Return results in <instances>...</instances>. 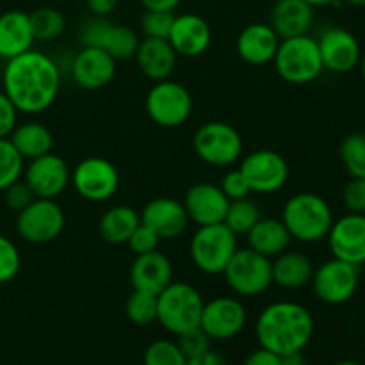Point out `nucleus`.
I'll use <instances>...</instances> for the list:
<instances>
[{
    "label": "nucleus",
    "instance_id": "32",
    "mask_svg": "<svg viewBox=\"0 0 365 365\" xmlns=\"http://www.w3.org/2000/svg\"><path fill=\"white\" fill-rule=\"evenodd\" d=\"M34 41L48 43L59 38L66 29V18L56 7H39L29 14Z\"/></svg>",
    "mask_w": 365,
    "mask_h": 365
},
{
    "label": "nucleus",
    "instance_id": "55",
    "mask_svg": "<svg viewBox=\"0 0 365 365\" xmlns=\"http://www.w3.org/2000/svg\"><path fill=\"white\" fill-rule=\"evenodd\" d=\"M364 348H365V337H364Z\"/></svg>",
    "mask_w": 365,
    "mask_h": 365
},
{
    "label": "nucleus",
    "instance_id": "3",
    "mask_svg": "<svg viewBox=\"0 0 365 365\" xmlns=\"http://www.w3.org/2000/svg\"><path fill=\"white\" fill-rule=\"evenodd\" d=\"M282 221L292 239L314 245L328 237L334 212L323 196L316 192H298L285 202Z\"/></svg>",
    "mask_w": 365,
    "mask_h": 365
},
{
    "label": "nucleus",
    "instance_id": "21",
    "mask_svg": "<svg viewBox=\"0 0 365 365\" xmlns=\"http://www.w3.org/2000/svg\"><path fill=\"white\" fill-rule=\"evenodd\" d=\"M141 223L152 228L159 239H177L187 230L189 216L184 203L170 196L150 200L141 210Z\"/></svg>",
    "mask_w": 365,
    "mask_h": 365
},
{
    "label": "nucleus",
    "instance_id": "31",
    "mask_svg": "<svg viewBox=\"0 0 365 365\" xmlns=\"http://www.w3.org/2000/svg\"><path fill=\"white\" fill-rule=\"evenodd\" d=\"M9 141L13 143L14 148L18 150L24 159L32 160L38 157L50 153L53 148V135L48 127L38 121H27L14 127L11 132Z\"/></svg>",
    "mask_w": 365,
    "mask_h": 365
},
{
    "label": "nucleus",
    "instance_id": "19",
    "mask_svg": "<svg viewBox=\"0 0 365 365\" xmlns=\"http://www.w3.org/2000/svg\"><path fill=\"white\" fill-rule=\"evenodd\" d=\"M70 73L78 88L96 91L113 82L116 75V59L102 48L84 46L71 61Z\"/></svg>",
    "mask_w": 365,
    "mask_h": 365
},
{
    "label": "nucleus",
    "instance_id": "49",
    "mask_svg": "<svg viewBox=\"0 0 365 365\" xmlns=\"http://www.w3.org/2000/svg\"><path fill=\"white\" fill-rule=\"evenodd\" d=\"M182 0H141L143 7L148 11H171L173 13Z\"/></svg>",
    "mask_w": 365,
    "mask_h": 365
},
{
    "label": "nucleus",
    "instance_id": "35",
    "mask_svg": "<svg viewBox=\"0 0 365 365\" xmlns=\"http://www.w3.org/2000/svg\"><path fill=\"white\" fill-rule=\"evenodd\" d=\"M25 159L18 153L9 138L0 139V192L24 177Z\"/></svg>",
    "mask_w": 365,
    "mask_h": 365
},
{
    "label": "nucleus",
    "instance_id": "50",
    "mask_svg": "<svg viewBox=\"0 0 365 365\" xmlns=\"http://www.w3.org/2000/svg\"><path fill=\"white\" fill-rule=\"evenodd\" d=\"M280 365H307L305 355H303V351H294V353H287V355H282Z\"/></svg>",
    "mask_w": 365,
    "mask_h": 365
},
{
    "label": "nucleus",
    "instance_id": "45",
    "mask_svg": "<svg viewBox=\"0 0 365 365\" xmlns=\"http://www.w3.org/2000/svg\"><path fill=\"white\" fill-rule=\"evenodd\" d=\"M18 120V109L14 103L11 102L9 96L4 91H0V139L9 138L11 132L16 127Z\"/></svg>",
    "mask_w": 365,
    "mask_h": 365
},
{
    "label": "nucleus",
    "instance_id": "26",
    "mask_svg": "<svg viewBox=\"0 0 365 365\" xmlns=\"http://www.w3.org/2000/svg\"><path fill=\"white\" fill-rule=\"evenodd\" d=\"M31 18L24 11H6L0 14V59L9 61L32 48Z\"/></svg>",
    "mask_w": 365,
    "mask_h": 365
},
{
    "label": "nucleus",
    "instance_id": "47",
    "mask_svg": "<svg viewBox=\"0 0 365 365\" xmlns=\"http://www.w3.org/2000/svg\"><path fill=\"white\" fill-rule=\"evenodd\" d=\"M88 9L91 11L93 16L107 18L118 7V0H86Z\"/></svg>",
    "mask_w": 365,
    "mask_h": 365
},
{
    "label": "nucleus",
    "instance_id": "39",
    "mask_svg": "<svg viewBox=\"0 0 365 365\" xmlns=\"http://www.w3.org/2000/svg\"><path fill=\"white\" fill-rule=\"evenodd\" d=\"M21 266V257L16 245L9 237L0 234V285L7 284L18 274Z\"/></svg>",
    "mask_w": 365,
    "mask_h": 365
},
{
    "label": "nucleus",
    "instance_id": "36",
    "mask_svg": "<svg viewBox=\"0 0 365 365\" xmlns=\"http://www.w3.org/2000/svg\"><path fill=\"white\" fill-rule=\"evenodd\" d=\"M125 314L130 323L138 327H148L153 321H157V296L132 291V294L125 302Z\"/></svg>",
    "mask_w": 365,
    "mask_h": 365
},
{
    "label": "nucleus",
    "instance_id": "24",
    "mask_svg": "<svg viewBox=\"0 0 365 365\" xmlns=\"http://www.w3.org/2000/svg\"><path fill=\"white\" fill-rule=\"evenodd\" d=\"M278 45H280V38L274 29L262 21L246 25L239 32L237 41H235L239 57L252 66H264L267 63H273Z\"/></svg>",
    "mask_w": 365,
    "mask_h": 365
},
{
    "label": "nucleus",
    "instance_id": "52",
    "mask_svg": "<svg viewBox=\"0 0 365 365\" xmlns=\"http://www.w3.org/2000/svg\"><path fill=\"white\" fill-rule=\"evenodd\" d=\"M344 2L355 7H365V0H344Z\"/></svg>",
    "mask_w": 365,
    "mask_h": 365
},
{
    "label": "nucleus",
    "instance_id": "16",
    "mask_svg": "<svg viewBox=\"0 0 365 365\" xmlns=\"http://www.w3.org/2000/svg\"><path fill=\"white\" fill-rule=\"evenodd\" d=\"M70 177L71 171L66 160L52 152L32 159L24 170L25 184L31 187L36 198L56 200L68 187Z\"/></svg>",
    "mask_w": 365,
    "mask_h": 365
},
{
    "label": "nucleus",
    "instance_id": "48",
    "mask_svg": "<svg viewBox=\"0 0 365 365\" xmlns=\"http://www.w3.org/2000/svg\"><path fill=\"white\" fill-rule=\"evenodd\" d=\"M187 365H227V362H225V359L220 355V353L209 349V351L203 353V355L195 356V359H189Z\"/></svg>",
    "mask_w": 365,
    "mask_h": 365
},
{
    "label": "nucleus",
    "instance_id": "23",
    "mask_svg": "<svg viewBox=\"0 0 365 365\" xmlns=\"http://www.w3.org/2000/svg\"><path fill=\"white\" fill-rule=\"evenodd\" d=\"M130 282L134 291L157 296L173 282V264L159 250L135 255L130 266Z\"/></svg>",
    "mask_w": 365,
    "mask_h": 365
},
{
    "label": "nucleus",
    "instance_id": "34",
    "mask_svg": "<svg viewBox=\"0 0 365 365\" xmlns=\"http://www.w3.org/2000/svg\"><path fill=\"white\" fill-rule=\"evenodd\" d=\"M262 217L259 205L250 198L230 202L227 217L223 223L234 232L235 235H246L253 228V225Z\"/></svg>",
    "mask_w": 365,
    "mask_h": 365
},
{
    "label": "nucleus",
    "instance_id": "8",
    "mask_svg": "<svg viewBox=\"0 0 365 365\" xmlns=\"http://www.w3.org/2000/svg\"><path fill=\"white\" fill-rule=\"evenodd\" d=\"M192 148L198 159L209 166L227 168L241 159L242 138L234 125L207 121L195 132Z\"/></svg>",
    "mask_w": 365,
    "mask_h": 365
},
{
    "label": "nucleus",
    "instance_id": "12",
    "mask_svg": "<svg viewBox=\"0 0 365 365\" xmlns=\"http://www.w3.org/2000/svg\"><path fill=\"white\" fill-rule=\"evenodd\" d=\"M359 282V267L334 257L314 269L310 284L319 302L327 305H342L355 296Z\"/></svg>",
    "mask_w": 365,
    "mask_h": 365
},
{
    "label": "nucleus",
    "instance_id": "30",
    "mask_svg": "<svg viewBox=\"0 0 365 365\" xmlns=\"http://www.w3.org/2000/svg\"><path fill=\"white\" fill-rule=\"evenodd\" d=\"M141 223V216L130 205H114L102 214L98 221V234L107 245H127L132 232Z\"/></svg>",
    "mask_w": 365,
    "mask_h": 365
},
{
    "label": "nucleus",
    "instance_id": "18",
    "mask_svg": "<svg viewBox=\"0 0 365 365\" xmlns=\"http://www.w3.org/2000/svg\"><path fill=\"white\" fill-rule=\"evenodd\" d=\"M328 245L335 259L360 267L365 264V216L348 212L334 221Z\"/></svg>",
    "mask_w": 365,
    "mask_h": 365
},
{
    "label": "nucleus",
    "instance_id": "7",
    "mask_svg": "<svg viewBox=\"0 0 365 365\" xmlns=\"http://www.w3.org/2000/svg\"><path fill=\"white\" fill-rule=\"evenodd\" d=\"M223 274L235 294L255 298L273 285V262L255 250L237 248Z\"/></svg>",
    "mask_w": 365,
    "mask_h": 365
},
{
    "label": "nucleus",
    "instance_id": "38",
    "mask_svg": "<svg viewBox=\"0 0 365 365\" xmlns=\"http://www.w3.org/2000/svg\"><path fill=\"white\" fill-rule=\"evenodd\" d=\"M175 14L171 11H145L141 16V32L145 38L168 39Z\"/></svg>",
    "mask_w": 365,
    "mask_h": 365
},
{
    "label": "nucleus",
    "instance_id": "17",
    "mask_svg": "<svg viewBox=\"0 0 365 365\" xmlns=\"http://www.w3.org/2000/svg\"><path fill=\"white\" fill-rule=\"evenodd\" d=\"M324 70L331 73H349L359 68L362 48L355 34L342 27H330L317 39Z\"/></svg>",
    "mask_w": 365,
    "mask_h": 365
},
{
    "label": "nucleus",
    "instance_id": "4",
    "mask_svg": "<svg viewBox=\"0 0 365 365\" xmlns=\"http://www.w3.org/2000/svg\"><path fill=\"white\" fill-rule=\"evenodd\" d=\"M205 302L196 287L185 282H171L157 294V321L173 335L200 327Z\"/></svg>",
    "mask_w": 365,
    "mask_h": 365
},
{
    "label": "nucleus",
    "instance_id": "25",
    "mask_svg": "<svg viewBox=\"0 0 365 365\" xmlns=\"http://www.w3.org/2000/svg\"><path fill=\"white\" fill-rule=\"evenodd\" d=\"M177 52L164 38H143L135 50V63L146 78L153 82L166 81L177 66Z\"/></svg>",
    "mask_w": 365,
    "mask_h": 365
},
{
    "label": "nucleus",
    "instance_id": "9",
    "mask_svg": "<svg viewBox=\"0 0 365 365\" xmlns=\"http://www.w3.org/2000/svg\"><path fill=\"white\" fill-rule=\"evenodd\" d=\"M145 110L150 120L163 128H177L191 118L192 96L180 82L159 81L148 89Z\"/></svg>",
    "mask_w": 365,
    "mask_h": 365
},
{
    "label": "nucleus",
    "instance_id": "37",
    "mask_svg": "<svg viewBox=\"0 0 365 365\" xmlns=\"http://www.w3.org/2000/svg\"><path fill=\"white\" fill-rule=\"evenodd\" d=\"M143 364L145 365H187V359H185L184 353L180 351L177 342L160 339V341L152 342V344L146 348L145 356H143Z\"/></svg>",
    "mask_w": 365,
    "mask_h": 365
},
{
    "label": "nucleus",
    "instance_id": "20",
    "mask_svg": "<svg viewBox=\"0 0 365 365\" xmlns=\"http://www.w3.org/2000/svg\"><path fill=\"white\" fill-rule=\"evenodd\" d=\"M182 203L187 210L189 220L195 221L198 227L223 223L230 207V200L227 198L223 189L210 182H198L191 185Z\"/></svg>",
    "mask_w": 365,
    "mask_h": 365
},
{
    "label": "nucleus",
    "instance_id": "14",
    "mask_svg": "<svg viewBox=\"0 0 365 365\" xmlns=\"http://www.w3.org/2000/svg\"><path fill=\"white\" fill-rule=\"evenodd\" d=\"M239 170L248 180L252 192L273 195L289 180V164L282 153L274 150H255L241 160Z\"/></svg>",
    "mask_w": 365,
    "mask_h": 365
},
{
    "label": "nucleus",
    "instance_id": "2",
    "mask_svg": "<svg viewBox=\"0 0 365 365\" xmlns=\"http://www.w3.org/2000/svg\"><path fill=\"white\" fill-rule=\"evenodd\" d=\"M314 328L312 314L294 302L271 303L260 312L255 324L260 348L280 356L303 351L312 341Z\"/></svg>",
    "mask_w": 365,
    "mask_h": 365
},
{
    "label": "nucleus",
    "instance_id": "51",
    "mask_svg": "<svg viewBox=\"0 0 365 365\" xmlns=\"http://www.w3.org/2000/svg\"><path fill=\"white\" fill-rule=\"evenodd\" d=\"M312 7H327V6H339L341 0H305Z\"/></svg>",
    "mask_w": 365,
    "mask_h": 365
},
{
    "label": "nucleus",
    "instance_id": "33",
    "mask_svg": "<svg viewBox=\"0 0 365 365\" xmlns=\"http://www.w3.org/2000/svg\"><path fill=\"white\" fill-rule=\"evenodd\" d=\"M342 166L349 173V177L365 178V134L353 132L342 139L339 146Z\"/></svg>",
    "mask_w": 365,
    "mask_h": 365
},
{
    "label": "nucleus",
    "instance_id": "13",
    "mask_svg": "<svg viewBox=\"0 0 365 365\" xmlns=\"http://www.w3.org/2000/svg\"><path fill=\"white\" fill-rule=\"evenodd\" d=\"M84 46H96L106 50L116 61L132 59L139 46V36L127 25L114 24L103 16H95L84 24L81 31Z\"/></svg>",
    "mask_w": 365,
    "mask_h": 365
},
{
    "label": "nucleus",
    "instance_id": "10",
    "mask_svg": "<svg viewBox=\"0 0 365 365\" xmlns=\"http://www.w3.org/2000/svg\"><path fill=\"white\" fill-rule=\"evenodd\" d=\"M66 216L56 200L34 198L16 216V232L25 242L46 245L63 234Z\"/></svg>",
    "mask_w": 365,
    "mask_h": 365
},
{
    "label": "nucleus",
    "instance_id": "43",
    "mask_svg": "<svg viewBox=\"0 0 365 365\" xmlns=\"http://www.w3.org/2000/svg\"><path fill=\"white\" fill-rule=\"evenodd\" d=\"M159 242H160L159 235H157L152 228L139 223V227L132 232L127 245L135 255H141V253H148V252H153V250H159Z\"/></svg>",
    "mask_w": 365,
    "mask_h": 365
},
{
    "label": "nucleus",
    "instance_id": "41",
    "mask_svg": "<svg viewBox=\"0 0 365 365\" xmlns=\"http://www.w3.org/2000/svg\"><path fill=\"white\" fill-rule=\"evenodd\" d=\"M220 187L223 189V192L227 195V198L230 200V202L248 198V196L252 195L248 180H246V177L242 175V171L239 170V168L237 170H230L225 173V177L221 178Z\"/></svg>",
    "mask_w": 365,
    "mask_h": 365
},
{
    "label": "nucleus",
    "instance_id": "56",
    "mask_svg": "<svg viewBox=\"0 0 365 365\" xmlns=\"http://www.w3.org/2000/svg\"><path fill=\"white\" fill-rule=\"evenodd\" d=\"M364 216H365V212H364Z\"/></svg>",
    "mask_w": 365,
    "mask_h": 365
},
{
    "label": "nucleus",
    "instance_id": "15",
    "mask_svg": "<svg viewBox=\"0 0 365 365\" xmlns=\"http://www.w3.org/2000/svg\"><path fill=\"white\" fill-rule=\"evenodd\" d=\"M246 319V309L237 298L220 296L203 305L200 328L212 341H228L241 334Z\"/></svg>",
    "mask_w": 365,
    "mask_h": 365
},
{
    "label": "nucleus",
    "instance_id": "22",
    "mask_svg": "<svg viewBox=\"0 0 365 365\" xmlns=\"http://www.w3.org/2000/svg\"><path fill=\"white\" fill-rule=\"evenodd\" d=\"M168 41L177 56L195 59L203 56L212 43V31L205 18L195 13H184L175 16Z\"/></svg>",
    "mask_w": 365,
    "mask_h": 365
},
{
    "label": "nucleus",
    "instance_id": "27",
    "mask_svg": "<svg viewBox=\"0 0 365 365\" xmlns=\"http://www.w3.org/2000/svg\"><path fill=\"white\" fill-rule=\"evenodd\" d=\"M314 21V7L305 0H277L271 11L269 25L278 38H294L310 31Z\"/></svg>",
    "mask_w": 365,
    "mask_h": 365
},
{
    "label": "nucleus",
    "instance_id": "6",
    "mask_svg": "<svg viewBox=\"0 0 365 365\" xmlns=\"http://www.w3.org/2000/svg\"><path fill=\"white\" fill-rule=\"evenodd\" d=\"M237 252V235L225 223L198 227L189 242V255L196 269L205 274H223Z\"/></svg>",
    "mask_w": 365,
    "mask_h": 365
},
{
    "label": "nucleus",
    "instance_id": "46",
    "mask_svg": "<svg viewBox=\"0 0 365 365\" xmlns=\"http://www.w3.org/2000/svg\"><path fill=\"white\" fill-rule=\"evenodd\" d=\"M242 365H280V355L266 348H259L246 356Z\"/></svg>",
    "mask_w": 365,
    "mask_h": 365
},
{
    "label": "nucleus",
    "instance_id": "28",
    "mask_svg": "<svg viewBox=\"0 0 365 365\" xmlns=\"http://www.w3.org/2000/svg\"><path fill=\"white\" fill-rule=\"evenodd\" d=\"M246 241H248V248L255 250L257 253L267 259H274L289 248L292 237L282 220L260 217L253 225L252 230L246 234Z\"/></svg>",
    "mask_w": 365,
    "mask_h": 365
},
{
    "label": "nucleus",
    "instance_id": "1",
    "mask_svg": "<svg viewBox=\"0 0 365 365\" xmlns=\"http://www.w3.org/2000/svg\"><path fill=\"white\" fill-rule=\"evenodd\" d=\"M2 91L18 113L38 114L56 102L61 88V70L56 61L38 50H27L6 61Z\"/></svg>",
    "mask_w": 365,
    "mask_h": 365
},
{
    "label": "nucleus",
    "instance_id": "54",
    "mask_svg": "<svg viewBox=\"0 0 365 365\" xmlns=\"http://www.w3.org/2000/svg\"><path fill=\"white\" fill-rule=\"evenodd\" d=\"M359 66H360V71H362V77H364V81H365V52L362 53V57H360Z\"/></svg>",
    "mask_w": 365,
    "mask_h": 365
},
{
    "label": "nucleus",
    "instance_id": "11",
    "mask_svg": "<svg viewBox=\"0 0 365 365\" xmlns=\"http://www.w3.org/2000/svg\"><path fill=\"white\" fill-rule=\"evenodd\" d=\"M70 182L84 200L102 203L113 198L120 187V173L103 157H86L71 171Z\"/></svg>",
    "mask_w": 365,
    "mask_h": 365
},
{
    "label": "nucleus",
    "instance_id": "53",
    "mask_svg": "<svg viewBox=\"0 0 365 365\" xmlns=\"http://www.w3.org/2000/svg\"><path fill=\"white\" fill-rule=\"evenodd\" d=\"M334 365H364V364L355 362V360H339V362L334 364Z\"/></svg>",
    "mask_w": 365,
    "mask_h": 365
},
{
    "label": "nucleus",
    "instance_id": "42",
    "mask_svg": "<svg viewBox=\"0 0 365 365\" xmlns=\"http://www.w3.org/2000/svg\"><path fill=\"white\" fill-rule=\"evenodd\" d=\"M2 192L6 207L9 210H14L16 214L20 212V210H24L25 207L36 198L34 192L31 191V187H29V185L25 184V180H21V178L18 182H14V184H11L7 189H4Z\"/></svg>",
    "mask_w": 365,
    "mask_h": 365
},
{
    "label": "nucleus",
    "instance_id": "44",
    "mask_svg": "<svg viewBox=\"0 0 365 365\" xmlns=\"http://www.w3.org/2000/svg\"><path fill=\"white\" fill-rule=\"evenodd\" d=\"M342 202L348 212L364 214L365 212V178H355L346 184L342 192Z\"/></svg>",
    "mask_w": 365,
    "mask_h": 365
},
{
    "label": "nucleus",
    "instance_id": "40",
    "mask_svg": "<svg viewBox=\"0 0 365 365\" xmlns=\"http://www.w3.org/2000/svg\"><path fill=\"white\" fill-rule=\"evenodd\" d=\"M177 346L180 348V351L184 353L185 359H195V356L203 355L210 349V342L212 339L205 334L200 327L192 328V330L184 331V334L177 335Z\"/></svg>",
    "mask_w": 365,
    "mask_h": 365
},
{
    "label": "nucleus",
    "instance_id": "29",
    "mask_svg": "<svg viewBox=\"0 0 365 365\" xmlns=\"http://www.w3.org/2000/svg\"><path fill=\"white\" fill-rule=\"evenodd\" d=\"M271 262H273V284H277L278 287L294 291L312 282L316 267L305 253L285 250Z\"/></svg>",
    "mask_w": 365,
    "mask_h": 365
},
{
    "label": "nucleus",
    "instance_id": "5",
    "mask_svg": "<svg viewBox=\"0 0 365 365\" xmlns=\"http://www.w3.org/2000/svg\"><path fill=\"white\" fill-rule=\"evenodd\" d=\"M274 70L289 84H310L324 71L317 39L309 34L280 39L274 53Z\"/></svg>",
    "mask_w": 365,
    "mask_h": 365
}]
</instances>
